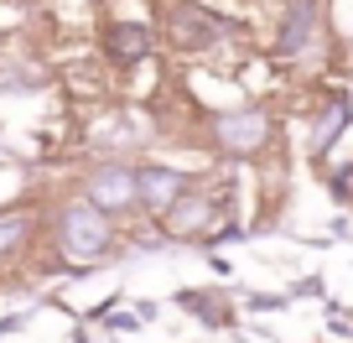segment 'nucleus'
Returning <instances> with one entry per match:
<instances>
[]
</instances>
